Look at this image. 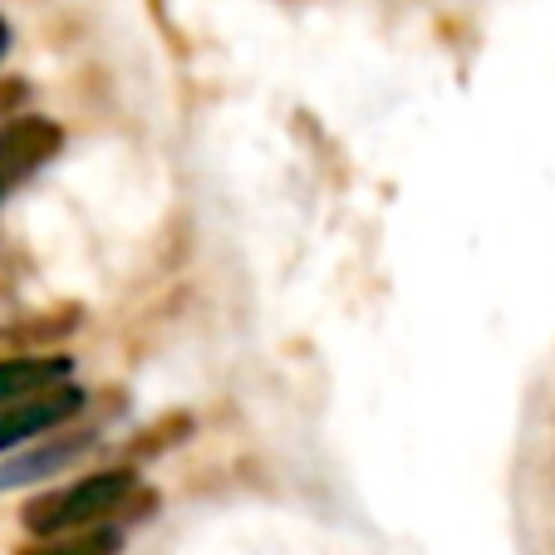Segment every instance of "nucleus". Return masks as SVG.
I'll return each instance as SVG.
<instances>
[{"label": "nucleus", "instance_id": "1", "mask_svg": "<svg viewBox=\"0 0 555 555\" xmlns=\"http://www.w3.org/2000/svg\"><path fill=\"white\" fill-rule=\"evenodd\" d=\"M138 477L128 467H108V472H89L79 482L44 492L25 506V526L35 535H64V531H89L104 526L114 512H124V502L133 496Z\"/></svg>", "mask_w": 555, "mask_h": 555}, {"label": "nucleus", "instance_id": "2", "mask_svg": "<svg viewBox=\"0 0 555 555\" xmlns=\"http://www.w3.org/2000/svg\"><path fill=\"white\" fill-rule=\"evenodd\" d=\"M79 409H85V388H74L69 378L44 388V393H30V399H21V403H5V409H0V452L40 442L44 433L64 428Z\"/></svg>", "mask_w": 555, "mask_h": 555}, {"label": "nucleus", "instance_id": "3", "mask_svg": "<svg viewBox=\"0 0 555 555\" xmlns=\"http://www.w3.org/2000/svg\"><path fill=\"white\" fill-rule=\"evenodd\" d=\"M64 133L50 118H5L0 124V202L11 197L30 172H40L60 153Z\"/></svg>", "mask_w": 555, "mask_h": 555}, {"label": "nucleus", "instance_id": "4", "mask_svg": "<svg viewBox=\"0 0 555 555\" xmlns=\"http://www.w3.org/2000/svg\"><path fill=\"white\" fill-rule=\"evenodd\" d=\"M85 452H89V438H40V448L0 462V492L40 482V477H54V472H64L74 457H85Z\"/></svg>", "mask_w": 555, "mask_h": 555}, {"label": "nucleus", "instance_id": "5", "mask_svg": "<svg viewBox=\"0 0 555 555\" xmlns=\"http://www.w3.org/2000/svg\"><path fill=\"white\" fill-rule=\"evenodd\" d=\"M69 378V359L50 354V359H0V409L5 403H21L30 393L64 384Z\"/></svg>", "mask_w": 555, "mask_h": 555}, {"label": "nucleus", "instance_id": "6", "mask_svg": "<svg viewBox=\"0 0 555 555\" xmlns=\"http://www.w3.org/2000/svg\"><path fill=\"white\" fill-rule=\"evenodd\" d=\"M118 551V531H108V526H89V531L79 535H40V545H30V551L21 555H114Z\"/></svg>", "mask_w": 555, "mask_h": 555}, {"label": "nucleus", "instance_id": "7", "mask_svg": "<svg viewBox=\"0 0 555 555\" xmlns=\"http://www.w3.org/2000/svg\"><path fill=\"white\" fill-rule=\"evenodd\" d=\"M5 50H11V25L0 21V54H5Z\"/></svg>", "mask_w": 555, "mask_h": 555}]
</instances>
